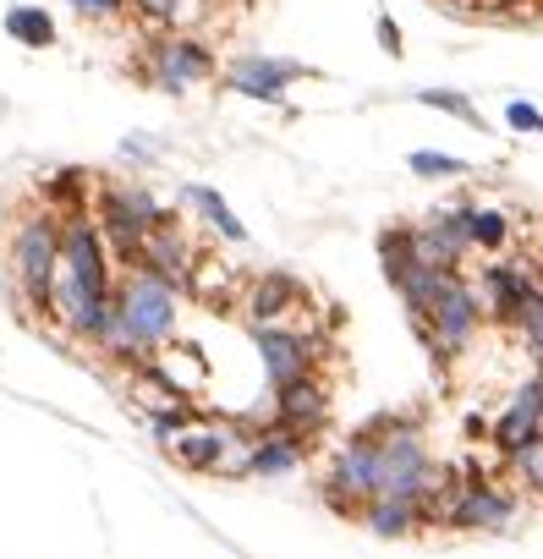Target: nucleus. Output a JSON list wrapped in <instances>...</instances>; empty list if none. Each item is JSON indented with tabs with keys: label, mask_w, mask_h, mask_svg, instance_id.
<instances>
[{
	"label": "nucleus",
	"mask_w": 543,
	"mask_h": 559,
	"mask_svg": "<svg viewBox=\"0 0 543 559\" xmlns=\"http://www.w3.org/2000/svg\"><path fill=\"white\" fill-rule=\"evenodd\" d=\"M363 521H368L374 537H406V532H417L428 521V510L412 504V499H368L363 504Z\"/></svg>",
	"instance_id": "aec40b11"
},
{
	"label": "nucleus",
	"mask_w": 543,
	"mask_h": 559,
	"mask_svg": "<svg viewBox=\"0 0 543 559\" xmlns=\"http://www.w3.org/2000/svg\"><path fill=\"white\" fill-rule=\"evenodd\" d=\"M510 455V477L527 488V493H538V483H543V466H538V444H521V450H505Z\"/></svg>",
	"instance_id": "393cba45"
},
{
	"label": "nucleus",
	"mask_w": 543,
	"mask_h": 559,
	"mask_svg": "<svg viewBox=\"0 0 543 559\" xmlns=\"http://www.w3.org/2000/svg\"><path fill=\"white\" fill-rule=\"evenodd\" d=\"M412 330H417V341H423L428 352H439V357H467L472 335L483 330V302H477V292L467 286L461 274H450V286L428 302L423 324H412Z\"/></svg>",
	"instance_id": "423d86ee"
},
{
	"label": "nucleus",
	"mask_w": 543,
	"mask_h": 559,
	"mask_svg": "<svg viewBox=\"0 0 543 559\" xmlns=\"http://www.w3.org/2000/svg\"><path fill=\"white\" fill-rule=\"evenodd\" d=\"M477 12H494V17H521V12H532V0H477Z\"/></svg>",
	"instance_id": "cd10ccee"
},
{
	"label": "nucleus",
	"mask_w": 543,
	"mask_h": 559,
	"mask_svg": "<svg viewBox=\"0 0 543 559\" xmlns=\"http://www.w3.org/2000/svg\"><path fill=\"white\" fill-rule=\"evenodd\" d=\"M88 192H94V170L67 165V170H56V176L39 181V209L72 219V214H88Z\"/></svg>",
	"instance_id": "6ab92c4d"
},
{
	"label": "nucleus",
	"mask_w": 543,
	"mask_h": 559,
	"mask_svg": "<svg viewBox=\"0 0 543 559\" xmlns=\"http://www.w3.org/2000/svg\"><path fill=\"white\" fill-rule=\"evenodd\" d=\"M67 7H72L83 23H121V17H127V0H67Z\"/></svg>",
	"instance_id": "a878e982"
},
{
	"label": "nucleus",
	"mask_w": 543,
	"mask_h": 559,
	"mask_svg": "<svg viewBox=\"0 0 543 559\" xmlns=\"http://www.w3.org/2000/svg\"><path fill=\"white\" fill-rule=\"evenodd\" d=\"M127 12H138L154 34H192L198 23L214 17L209 0H127Z\"/></svg>",
	"instance_id": "a211bd4d"
},
{
	"label": "nucleus",
	"mask_w": 543,
	"mask_h": 559,
	"mask_svg": "<svg viewBox=\"0 0 543 559\" xmlns=\"http://www.w3.org/2000/svg\"><path fill=\"white\" fill-rule=\"evenodd\" d=\"M138 72L160 94H192V88H203L220 72V61H214L209 39H198V34H154L143 45V67Z\"/></svg>",
	"instance_id": "39448f33"
},
{
	"label": "nucleus",
	"mask_w": 543,
	"mask_h": 559,
	"mask_svg": "<svg viewBox=\"0 0 543 559\" xmlns=\"http://www.w3.org/2000/svg\"><path fill=\"white\" fill-rule=\"evenodd\" d=\"M505 121H510L516 132H538V127H543L538 105H521V99H510V105H505Z\"/></svg>",
	"instance_id": "bb28decb"
},
{
	"label": "nucleus",
	"mask_w": 543,
	"mask_h": 559,
	"mask_svg": "<svg viewBox=\"0 0 543 559\" xmlns=\"http://www.w3.org/2000/svg\"><path fill=\"white\" fill-rule=\"evenodd\" d=\"M434 493H439V466L412 417L368 423L363 433H352V444L330 472V504L341 515H352L357 499H412L434 510Z\"/></svg>",
	"instance_id": "f257e3e1"
},
{
	"label": "nucleus",
	"mask_w": 543,
	"mask_h": 559,
	"mask_svg": "<svg viewBox=\"0 0 543 559\" xmlns=\"http://www.w3.org/2000/svg\"><path fill=\"white\" fill-rule=\"evenodd\" d=\"M165 450H170L181 466H192V472H214V466L225 461V450H231V433H225V428L187 423V428H176V433L165 439Z\"/></svg>",
	"instance_id": "dca6fc26"
},
{
	"label": "nucleus",
	"mask_w": 543,
	"mask_h": 559,
	"mask_svg": "<svg viewBox=\"0 0 543 559\" xmlns=\"http://www.w3.org/2000/svg\"><path fill=\"white\" fill-rule=\"evenodd\" d=\"M7 34H12L17 45H28V50H50V45H61L56 17H50L45 7H12V12H7Z\"/></svg>",
	"instance_id": "4be33fe9"
},
{
	"label": "nucleus",
	"mask_w": 543,
	"mask_h": 559,
	"mask_svg": "<svg viewBox=\"0 0 543 559\" xmlns=\"http://www.w3.org/2000/svg\"><path fill=\"white\" fill-rule=\"evenodd\" d=\"M308 302V286L297 274H286V269H269V274H258L252 286H247V319L252 324H275V319H286L292 308H303Z\"/></svg>",
	"instance_id": "f8f14e48"
},
{
	"label": "nucleus",
	"mask_w": 543,
	"mask_h": 559,
	"mask_svg": "<svg viewBox=\"0 0 543 559\" xmlns=\"http://www.w3.org/2000/svg\"><path fill=\"white\" fill-rule=\"evenodd\" d=\"M181 203H192V209L203 214V225H209V230H220L225 241H247V225L231 214V203H225L214 187H198V181H187V187H181Z\"/></svg>",
	"instance_id": "412c9836"
},
{
	"label": "nucleus",
	"mask_w": 543,
	"mask_h": 559,
	"mask_svg": "<svg viewBox=\"0 0 543 559\" xmlns=\"http://www.w3.org/2000/svg\"><path fill=\"white\" fill-rule=\"evenodd\" d=\"M379 45H385L390 56H401V50H406V45H401V28H396L390 17H379Z\"/></svg>",
	"instance_id": "c85d7f7f"
},
{
	"label": "nucleus",
	"mask_w": 543,
	"mask_h": 559,
	"mask_svg": "<svg viewBox=\"0 0 543 559\" xmlns=\"http://www.w3.org/2000/svg\"><path fill=\"white\" fill-rule=\"evenodd\" d=\"M165 209L138 187V181H105L99 187V203H94V225H99V236L116 247V258L121 263H132V252H138V241H143V230L160 219Z\"/></svg>",
	"instance_id": "0eeeda50"
},
{
	"label": "nucleus",
	"mask_w": 543,
	"mask_h": 559,
	"mask_svg": "<svg viewBox=\"0 0 543 559\" xmlns=\"http://www.w3.org/2000/svg\"><path fill=\"white\" fill-rule=\"evenodd\" d=\"M406 170L434 181V176H467L472 165H467L461 154H434V148H417V154H406Z\"/></svg>",
	"instance_id": "b1692460"
},
{
	"label": "nucleus",
	"mask_w": 543,
	"mask_h": 559,
	"mask_svg": "<svg viewBox=\"0 0 543 559\" xmlns=\"http://www.w3.org/2000/svg\"><path fill=\"white\" fill-rule=\"evenodd\" d=\"M483 313L494 319H516L527 302H538V274L527 258H499V263H483Z\"/></svg>",
	"instance_id": "9d476101"
},
{
	"label": "nucleus",
	"mask_w": 543,
	"mask_h": 559,
	"mask_svg": "<svg viewBox=\"0 0 543 559\" xmlns=\"http://www.w3.org/2000/svg\"><path fill=\"white\" fill-rule=\"evenodd\" d=\"M297 78H314V72L303 61H281V56H236L225 67V88L241 99H258V105H281Z\"/></svg>",
	"instance_id": "1a4fd4ad"
},
{
	"label": "nucleus",
	"mask_w": 543,
	"mask_h": 559,
	"mask_svg": "<svg viewBox=\"0 0 543 559\" xmlns=\"http://www.w3.org/2000/svg\"><path fill=\"white\" fill-rule=\"evenodd\" d=\"M439 521L456 526V532H505L516 521V493H505V488H494L483 477H467L439 504Z\"/></svg>",
	"instance_id": "6e6552de"
},
{
	"label": "nucleus",
	"mask_w": 543,
	"mask_h": 559,
	"mask_svg": "<svg viewBox=\"0 0 543 559\" xmlns=\"http://www.w3.org/2000/svg\"><path fill=\"white\" fill-rule=\"evenodd\" d=\"M50 313L78 341H99L110 319V252L105 236L88 214L61 219V258H56V286H50Z\"/></svg>",
	"instance_id": "f03ea898"
},
{
	"label": "nucleus",
	"mask_w": 543,
	"mask_h": 559,
	"mask_svg": "<svg viewBox=\"0 0 543 559\" xmlns=\"http://www.w3.org/2000/svg\"><path fill=\"white\" fill-rule=\"evenodd\" d=\"M488 439H494L499 450L538 444V379H527V384L510 395V406H505V417L488 428Z\"/></svg>",
	"instance_id": "f3484780"
},
{
	"label": "nucleus",
	"mask_w": 543,
	"mask_h": 559,
	"mask_svg": "<svg viewBox=\"0 0 543 559\" xmlns=\"http://www.w3.org/2000/svg\"><path fill=\"white\" fill-rule=\"evenodd\" d=\"M456 219H461V241L467 252H505L510 236H516V219L505 209H483V203H456Z\"/></svg>",
	"instance_id": "2eb2a0df"
},
{
	"label": "nucleus",
	"mask_w": 543,
	"mask_h": 559,
	"mask_svg": "<svg viewBox=\"0 0 543 559\" xmlns=\"http://www.w3.org/2000/svg\"><path fill=\"white\" fill-rule=\"evenodd\" d=\"M181 324V292L176 280L127 263V280L110 286V319H105V346L110 352H154L176 335Z\"/></svg>",
	"instance_id": "7ed1b4c3"
},
{
	"label": "nucleus",
	"mask_w": 543,
	"mask_h": 559,
	"mask_svg": "<svg viewBox=\"0 0 543 559\" xmlns=\"http://www.w3.org/2000/svg\"><path fill=\"white\" fill-rule=\"evenodd\" d=\"M252 346L258 362L269 373V384H286L297 373H314V341L303 330H281V324H252Z\"/></svg>",
	"instance_id": "9b49d317"
},
{
	"label": "nucleus",
	"mask_w": 543,
	"mask_h": 559,
	"mask_svg": "<svg viewBox=\"0 0 543 559\" xmlns=\"http://www.w3.org/2000/svg\"><path fill=\"white\" fill-rule=\"evenodd\" d=\"M56 258H61V214L39 209L28 219H17L12 230V286L23 297L28 313H50V286H56Z\"/></svg>",
	"instance_id": "20e7f679"
},
{
	"label": "nucleus",
	"mask_w": 543,
	"mask_h": 559,
	"mask_svg": "<svg viewBox=\"0 0 543 559\" xmlns=\"http://www.w3.org/2000/svg\"><path fill=\"white\" fill-rule=\"evenodd\" d=\"M324 417H330V395H324V384H319L314 373H297V379L275 384V423H281V428L314 433Z\"/></svg>",
	"instance_id": "ddd939ff"
},
{
	"label": "nucleus",
	"mask_w": 543,
	"mask_h": 559,
	"mask_svg": "<svg viewBox=\"0 0 543 559\" xmlns=\"http://www.w3.org/2000/svg\"><path fill=\"white\" fill-rule=\"evenodd\" d=\"M303 455H308V433L275 423L269 433H258V444L247 450V472L252 477H286V472L303 466Z\"/></svg>",
	"instance_id": "4468645a"
},
{
	"label": "nucleus",
	"mask_w": 543,
	"mask_h": 559,
	"mask_svg": "<svg viewBox=\"0 0 543 559\" xmlns=\"http://www.w3.org/2000/svg\"><path fill=\"white\" fill-rule=\"evenodd\" d=\"M412 99H417V105H428V110H445V116H456V121H467V127H477V132H483V116H477V105H472L467 94H450V88H417Z\"/></svg>",
	"instance_id": "5701e85b"
}]
</instances>
